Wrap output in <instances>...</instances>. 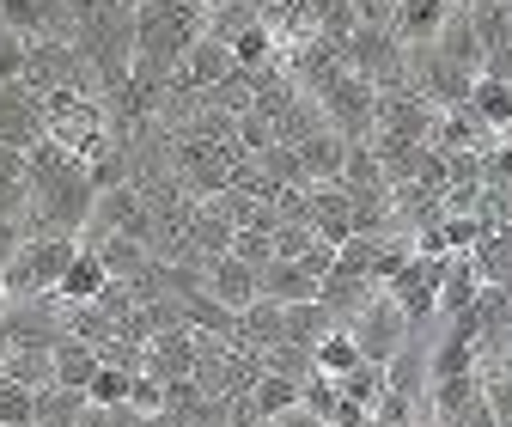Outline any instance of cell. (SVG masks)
<instances>
[{"instance_id":"obj_33","label":"cell","mask_w":512,"mask_h":427,"mask_svg":"<svg viewBox=\"0 0 512 427\" xmlns=\"http://www.w3.org/2000/svg\"><path fill=\"white\" fill-rule=\"evenodd\" d=\"M25 238H31V232H25V220H0V269L13 263V251H19Z\"/></svg>"},{"instance_id":"obj_15","label":"cell","mask_w":512,"mask_h":427,"mask_svg":"<svg viewBox=\"0 0 512 427\" xmlns=\"http://www.w3.org/2000/svg\"><path fill=\"white\" fill-rule=\"evenodd\" d=\"M256 293H269L281 305H299V299H317V275L299 257H275L269 269H256Z\"/></svg>"},{"instance_id":"obj_40","label":"cell","mask_w":512,"mask_h":427,"mask_svg":"<svg viewBox=\"0 0 512 427\" xmlns=\"http://www.w3.org/2000/svg\"><path fill=\"white\" fill-rule=\"evenodd\" d=\"M506 354H512V348H506Z\"/></svg>"},{"instance_id":"obj_22","label":"cell","mask_w":512,"mask_h":427,"mask_svg":"<svg viewBox=\"0 0 512 427\" xmlns=\"http://www.w3.org/2000/svg\"><path fill=\"white\" fill-rule=\"evenodd\" d=\"M476 373H482V397H488L494 427H506V421H512V354H500V360L476 366Z\"/></svg>"},{"instance_id":"obj_3","label":"cell","mask_w":512,"mask_h":427,"mask_svg":"<svg viewBox=\"0 0 512 427\" xmlns=\"http://www.w3.org/2000/svg\"><path fill=\"white\" fill-rule=\"evenodd\" d=\"M342 61L354 74H366L378 92L384 86H403V68H409V49L391 37V25H354L348 43H342Z\"/></svg>"},{"instance_id":"obj_24","label":"cell","mask_w":512,"mask_h":427,"mask_svg":"<svg viewBox=\"0 0 512 427\" xmlns=\"http://www.w3.org/2000/svg\"><path fill=\"white\" fill-rule=\"evenodd\" d=\"M384 171H378V153L372 141H348V159H342V190H378ZM391 190V183H384Z\"/></svg>"},{"instance_id":"obj_36","label":"cell","mask_w":512,"mask_h":427,"mask_svg":"<svg viewBox=\"0 0 512 427\" xmlns=\"http://www.w3.org/2000/svg\"><path fill=\"white\" fill-rule=\"evenodd\" d=\"M7 299H13V293H7V269H0V305H7Z\"/></svg>"},{"instance_id":"obj_32","label":"cell","mask_w":512,"mask_h":427,"mask_svg":"<svg viewBox=\"0 0 512 427\" xmlns=\"http://www.w3.org/2000/svg\"><path fill=\"white\" fill-rule=\"evenodd\" d=\"M31 214V183H0V220H25Z\"/></svg>"},{"instance_id":"obj_20","label":"cell","mask_w":512,"mask_h":427,"mask_svg":"<svg viewBox=\"0 0 512 427\" xmlns=\"http://www.w3.org/2000/svg\"><path fill=\"white\" fill-rule=\"evenodd\" d=\"M464 104H470V110H476V116L488 122L494 135H500L506 122H512V86H506V80H494V74H476V80H470V98H464Z\"/></svg>"},{"instance_id":"obj_21","label":"cell","mask_w":512,"mask_h":427,"mask_svg":"<svg viewBox=\"0 0 512 427\" xmlns=\"http://www.w3.org/2000/svg\"><path fill=\"white\" fill-rule=\"evenodd\" d=\"M250 403H256V421H275V415H287L299 403V379H287V373H256Z\"/></svg>"},{"instance_id":"obj_27","label":"cell","mask_w":512,"mask_h":427,"mask_svg":"<svg viewBox=\"0 0 512 427\" xmlns=\"http://www.w3.org/2000/svg\"><path fill=\"white\" fill-rule=\"evenodd\" d=\"M31 409H37V391L31 385L0 379V427H31Z\"/></svg>"},{"instance_id":"obj_5","label":"cell","mask_w":512,"mask_h":427,"mask_svg":"<svg viewBox=\"0 0 512 427\" xmlns=\"http://www.w3.org/2000/svg\"><path fill=\"white\" fill-rule=\"evenodd\" d=\"M439 281H445V257H427V251H415L391 281H384V293H391L397 305H403V318L415 324V330H427L433 324V299H439Z\"/></svg>"},{"instance_id":"obj_35","label":"cell","mask_w":512,"mask_h":427,"mask_svg":"<svg viewBox=\"0 0 512 427\" xmlns=\"http://www.w3.org/2000/svg\"><path fill=\"white\" fill-rule=\"evenodd\" d=\"M61 7H68V19H74V25H86V19L104 7V0H61Z\"/></svg>"},{"instance_id":"obj_31","label":"cell","mask_w":512,"mask_h":427,"mask_svg":"<svg viewBox=\"0 0 512 427\" xmlns=\"http://www.w3.org/2000/svg\"><path fill=\"white\" fill-rule=\"evenodd\" d=\"M0 25H7V31H19V37H43L37 0H0Z\"/></svg>"},{"instance_id":"obj_18","label":"cell","mask_w":512,"mask_h":427,"mask_svg":"<svg viewBox=\"0 0 512 427\" xmlns=\"http://www.w3.org/2000/svg\"><path fill=\"white\" fill-rule=\"evenodd\" d=\"M98 366H104V354H98L92 342H74V336H61V342H55V385L86 391Z\"/></svg>"},{"instance_id":"obj_34","label":"cell","mask_w":512,"mask_h":427,"mask_svg":"<svg viewBox=\"0 0 512 427\" xmlns=\"http://www.w3.org/2000/svg\"><path fill=\"white\" fill-rule=\"evenodd\" d=\"M348 7H354L360 25H384V19H391V0H348Z\"/></svg>"},{"instance_id":"obj_11","label":"cell","mask_w":512,"mask_h":427,"mask_svg":"<svg viewBox=\"0 0 512 427\" xmlns=\"http://www.w3.org/2000/svg\"><path fill=\"white\" fill-rule=\"evenodd\" d=\"M104 281H110L104 257L92 251V244H80V251H74V263L61 269V281H55V305H92V299L104 293Z\"/></svg>"},{"instance_id":"obj_7","label":"cell","mask_w":512,"mask_h":427,"mask_svg":"<svg viewBox=\"0 0 512 427\" xmlns=\"http://www.w3.org/2000/svg\"><path fill=\"white\" fill-rule=\"evenodd\" d=\"M232 74V49L220 43V37H196L189 43V55L177 61V80H171V92H183V98H196V92H208L214 80H226Z\"/></svg>"},{"instance_id":"obj_37","label":"cell","mask_w":512,"mask_h":427,"mask_svg":"<svg viewBox=\"0 0 512 427\" xmlns=\"http://www.w3.org/2000/svg\"><path fill=\"white\" fill-rule=\"evenodd\" d=\"M202 7H208V13H220V7H232V0H202Z\"/></svg>"},{"instance_id":"obj_29","label":"cell","mask_w":512,"mask_h":427,"mask_svg":"<svg viewBox=\"0 0 512 427\" xmlns=\"http://www.w3.org/2000/svg\"><path fill=\"white\" fill-rule=\"evenodd\" d=\"M135 415H165V385L153 379V373H135L128 379V397H122Z\"/></svg>"},{"instance_id":"obj_2","label":"cell","mask_w":512,"mask_h":427,"mask_svg":"<svg viewBox=\"0 0 512 427\" xmlns=\"http://www.w3.org/2000/svg\"><path fill=\"white\" fill-rule=\"evenodd\" d=\"M74 251H80V238H25L13 251V263H7V293L13 299L55 293V281H61V269L74 263Z\"/></svg>"},{"instance_id":"obj_38","label":"cell","mask_w":512,"mask_h":427,"mask_svg":"<svg viewBox=\"0 0 512 427\" xmlns=\"http://www.w3.org/2000/svg\"><path fill=\"white\" fill-rule=\"evenodd\" d=\"M506 299H512V281H506Z\"/></svg>"},{"instance_id":"obj_39","label":"cell","mask_w":512,"mask_h":427,"mask_svg":"<svg viewBox=\"0 0 512 427\" xmlns=\"http://www.w3.org/2000/svg\"><path fill=\"white\" fill-rule=\"evenodd\" d=\"M128 7H135V0H128Z\"/></svg>"},{"instance_id":"obj_6","label":"cell","mask_w":512,"mask_h":427,"mask_svg":"<svg viewBox=\"0 0 512 427\" xmlns=\"http://www.w3.org/2000/svg\"><path fill=\"white\" fill-rule=\"evenodd\" d=\"M470 318H476V366L500 360L512 348V299H506V287H476Z\"/></svg>"},{"instance_id":"obj_16","label":"cell","mask_w":512,"mask_h":427,"mask_svg":"<svg viewBox=\"0 0 512 427\" xmlns=\"http://www.w3.org/2000/svg\"><path fill=\"white\" fill-rule=\"evenodd\" d=\"M226 49H232V68H238V74H269V68H281V37H275L263 19L244 25Z\"/></svg>"},{"instance_id":"obj_1","label":"cell","mask_w":512,"mask_h":427,"mask_svg":"<svg viewBox=\"0 0 512 427\" xmlns=\"http://www.w3.org/2000/svg\"><path fill=\"white\" fill-rule=\"evenodd\" d=\"M305 98H317V110H324V122L342 135V141H372V110H378V86L366 74H354L348 61L342 68H330L324 80H311Z\"/></svg>"},{"instance_id":"obj_10","label":"cell","mask_w":512,"mask_h":427,"mask_svg":"<svg viewBox=\"0 0 512 427\" xmlns=\"http://www.w3.org/2000/svg\"><path fill=\"white\" fill-rule=\"evenodd\" d=\"M433 49L452 61V68L482 74V43H476V25H470V7H464V0H452V13H445V25H439Z\"/></svg>"},{"instance_id":"obj_14","label":"cell","mask_w":512,"mask_h":427,"mask_svg":"<svg viewBox=\"0 0 512 427\" xmlns=\"http://www.w3.org/2000/svg\"><path fill=\"white\" fill-rule=\"evenodd\" d=\"M0 379H13V385H55V348L49 342H13L7 354H0Z\"/></svg>"},{"instance_id":"obj_23","label":"cell","mask_w":512,"mask_h":427,"mask_svg":"<svg viewBox=\"0 0 512 427\" xmlns=\"http://www.w3.org/2000/svg\"><path fill=\"white\" fill-rule=\"evenodd\" d=\"M336 391H342V403H354V409H372V403L384 397V366H378V360H360V366H348V373L336 379Z\"/></svg>"},{"instance_id":"obj_8","label":"cell","mask_w":512,"mask_h":427,"mask_svg":"<svg viewBox=\"0 0 512 427\" xmlns=\"http://www.w3.org/2000/svg\"><path fill=\"white\" fill-rule=\"evenodd\" d=\"M202 287L226 305V312H244V305L256 299V269H250V263H238L232 251H220V257H208V263H202Z\"/></svg>"},{"instance_id":"obj_30","label":"cell","mask_w":512,"mask_h":427,"mask_svg":"<svg viewBox=\"0 0 512 427\" xmlns=\"http://www.w3.org/2000/svg\"><path fill=\"white\" fill-rule=\"evenodd\" d=\"M25 49H31V37H19V31L0 25V86H13L25 74Z\"/></svg>"},{"instance_id":"obj_4","label":"cell","mask_w":512,"mask_h":427,"mask_svg":"<svg viewBox=\"0 0 512 427\" xmlns=\"http://www.w3.org/2000/svg\"><path fill=\"white\" fill-rule=\"evenodd\" d=\"M409 330H415V324L403 318V305L384 293V287H378V293L360 305V312L348 318V336H354V342H360V354H366V360H378V366L403 348V336H409Z\"/></svg>"},{"instance_id":"obj_12","label":"cell","mask_w":512,"mask_h":427,"mask_svg":"<svg viewBox=\"0 0 512 427\" xmlns=\"http://www.w3.org/2000/svg\"><path fill=\"white\" fill-rule=\"evenodd\" d=\"M476 287H482V275H476V257H470V251H452V257H445L439 299H433V318H458V312H470Z\"/></svg>"},{"instance_id":"obj_25","label":"cell","mask_w":512,"mask_h":427,"mask_svg":"<svg viewBox=\"0 0 512 427\" xmlns=\"http://www.w3.org/2000/svg\"><path fill=\"white\" fill-rule=\"evenodd\" d=\"M128 379H135V373H128V366H98V373H92V385H86V403L92 409H116L122 397H128Z\"/></svg>"},{"instance_id":"obj_13","label":"cell","mask_w":512,"mask_h":427,"mask_svg":"<svg viewBox=\"0 0 512 427\" xmlns=\"http://www.w3.org/2000/svg\"><path fill=\"white\" fill-rule=\"evenodd\" d=\"M299 165H305V183H342V159H348V141L336 129H311L299 147Z\"/></svg>"},{"instance_id":"obj_28","label":"cell","mask_w":512,"mask_h":427,"mask_svg":"<svg viewBox=\"0 0 512 427\" xmlns=\"http://www.w3.org/2000/svg\"><path fill=\"white\" fill-rule=\"evenodd\" d=\"M299 403H305L311 415H324V421H330V415H336V403H342V391H336V379H330V373H305V379H299Z\"/></svg>"},{"instance_id":"obj_26","label":"cell","mask_w":512,"mask_h":427,"mask_svg":"<svg viewBox=\"0 0 512 427\" xmlns=\"http://www.w3.org/2000/svg\"><path fill=\"white\" fill-rule=\"evenodd\" d=\"M232 257L250 263V269H269V263H275V232H263V226H238V232H232Z\"/></svg>"},{"instance_id":"obj_17","label":"cell","mask_w":512,"mask_h":427,"mask_svg":"<svg viewBox=\"0 0 512 427\" xmlns=\"http://www.w3.org/2000/svg\"><path fill=\"white\" fill-rule=\"evenodd\" d=\"M366 354H360V342L348 336V324H330L324 336L311 342V373H330V379H342L348 366H360Z\"/></svg>"},{"instance_id":"obj_9","label":"cell","mask_w":512,"mask_h":427,"mask_svg":"<svg viewBox=\"0 0 512 427\" xmlns=\"http://www.w3.org/2000/svg\"><path fill=\"white\" fill-rule=\"evenodd\" d=\"M445 13H452V0H391V37L403 43V49H415V43H433L439 37V25H445Z\"/></svg>"},{"instance_id":"obj_19","label":"cell","mask_w":512,"mask_h":427,"mask_svg":"<svg viewBox=\"0 0 512 427\" xmlns=\"http://www.w3.org/2000/svg\"><path fill=\"white\" fill-rule=\"evenodd\" d=\"M330 324H336V318H330V305H324V299H299V305H287V312H281V342L311 348Z\"/></svg>"}]
</instances>
